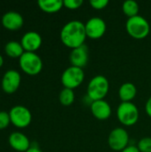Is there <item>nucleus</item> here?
<instances>
[{
  "label": "nucleus",
  "mask_w": 151,
  "mask_h": 152,
  "mask_svg": "<svg viewBox=\"0 0 151 152\" xmlns=\"http://www.w3.org/2000/svg\"><path fill=\"white\" fill-rule=\"evenodd\" d=\"M86 37L85 23L80 20H70L61 30V40L62 44L71 49L85 45Z\"/></svg>",
  "instance_id": "obj_1"
},
{
  "label": "nucleus",
  "mask_w": 151,
  "mask_h": 152,
  "mask_svg": "<svg viewBox=\"0 0 151 152\" xmlns=\"http://www.w3.org/2000/svg\"><path fill=\"white\" fill-rule=\"evenodd\" d=\"M109 90V83L106 77L97 75L93 77L87 86V96L92 101L103 100Z\"/></svg>",
  "instance_id": "obj_2"
},
{
  "label": "nucleus",
  "mask_w": 151,
  "mask_h": 152,
  "mask_svg": "<svg viewBox=\"0 0 151 152\" xmlns=\"http://www.w3.org/2000/svg\"><path fill=\"white\" fill-rule=\"evenodd\" d=\"M125 29L132 37L135 39H143L149 36L150 32V25L145 18L137 15L129 18L126 20Z\"/></svg>",
  "instance_id": "obj_3"
},
{
  "label": "nucleus",
  "mask_w": 151,
  "mask_h": 152,
  "mask_svg": "<svg viewBox=\"0 0 151 152\" xmlns=\"http://www.w3.org/2000/svg\"><path fill=\"white\" fill-rule=\"evenodd\" d=\"M19 63L21 70L29 76L39 74L43 69L42 59L36 53L25 52L19 59Z\"/></svg>",
  "instance_id": "obj_4"
},
{
  "label": "nucleus",
  "mask_w": 151,
  "mask_h": 152,
  "mask_svg": "<svg viewBox=\"0 0 151 152\" xmlns=\"http://www.w3.org/2000/svg\"><path fill=\"white\" fill-rule=\"evenodd\" d=\"M117 116L119 122L125 126H131L137 123L139 119V110L137 106L130 102H121L117 110Z\"/></svg>",
  "instance_id": "obj_5"
},
{
  "label": "nucleus",
  "mask_w": 151,
  "mask_h": 152,
  "mask_svg": "<svg viewBox=\"0 0 151 152\" xmlns=\"http://www.w3.org/2000/svg\"><path fill=\"white\" fill-rule=\"evenodd\" d=\"M85 79V72L83 69L70 66L67 68L61 75V84L64 88L75 89L78 87Z\"/></svg>",
  "instance_id": "obj_6"
},
{
  "label": "nucleus",
  "mask_w": 151,
  "mask_h": 152,
  "mask_svg": "<svg viewBox=\"0 0 151 152\" xmlns=\"http://www.w3.org/2000/svg\"><path fill=\"white\" fill-rule=\"evenodd\" d=\"M11 123L18 127L24 128L30 125L32 120V115L30 110L25 106L17 105L11 109L9 111Z\"/></svg>",
  "instance_id": "obj_7"
},
{
  "label": "nucleus",
  "mask_w": 151,
  "mask_h": 152,
  "mask_svg": "<svg viewBox=\"0 0 151 152\" xmlns=\"http://www.w3.org/2000/svg\"><path fill=\"white\" fill-rule=\"evenodd\" d=\"M128 142L129 134L127 131L122 127L113 129L108 137V144L109 148L115 151H122L128 146Z\"/></svg>",
  "instance_id": "obj_8"
},
{
  "label": "nucleus",
  "mask_w": 151,
  "mask_h": 152,
  "mask_svg": "<svg viewBox=\"0 0 151 152\" xmlns=\"http://www.w3.org/2000/svg\"><path fill=\"white\" fill-rule=\"evenodd\" d=\"M85 26L86 36L91 39L101 38V37H103L107 29L106 22L103 19L100 17H93L89 19L85 24Z\"/></svg>",
  "instance_id": "obj_9"
},
{
  "label": "nucleus",
  "mask_w": 151,
  "mask_h": 152,
  "mask_svg": "<svg viewBox=\"0 0 151 152\" xmlns=\"http://www.w3.org/2000/svg\"><path fill=\"white\" fill-rule=\"evenodd\" d=\"M20 74L15 69L7 70L3 76L1 81V86L4 93L12 94L15 93L20 85Z\"/></svg>",
  "instance_id": "obj_10"
},
{
  "label": "nucleus",
  "mask_w": 151,
  "mask_h": 152,
  "mask_svg": "<svg viewBox=\"0 0 151 152\" xmlns=\"http://www.w3.org/2000/svg\"><path fill=\"white\" fill-rule=\"evenodd\" d=\"M20 44L25 52L35 53L42 45V37L36 31H28L22 36Z\"/></svg>",
  "instance_id": "obj_11"
},
{
  "label": "nucleus",
  "mask_w": 151,
  "mask_h": 152,
  "mask_svg": "<svg viewBox=\"0 0 151 152\" xmlns=\"http://www.w3.org/2000/svg\"><path fill=\"white\" fill-rule=\"evenodd\" d=\"M1 22L6 29L14 31L21 28L24 23V20L20 13L14 11H10L2 16Z\"/></svg>",
  "instance_id": "obj_12"
},
{
  "label": "nucleus",
  "mask_w": 151,
  "mask_h": 152,
  "mask_svg": "<svg viewBox=\"0 0 151 152\" xmlns=\"http://www.w3.org/2000/svg\"><path fill=\"white\" fill-rule=\"evenodd\" d=\"M88 59H89L88 48L85 45L72 49L69 54V61L71 63V66L78 67L81 69H83L87 65Z\"/></svg>",
  "instance_id": "obj_13"
},
{
  "label": "nucleus",
  "mask_w": 151,
  "mask_h": 152,
  "mask_svg": "<svg viewBox=\"0 0 151 152\" xmlns=\"http://www.w3.org/2000/svg\"><path fill=\"white\" fill-rule=\"evenodd\" d=\"M91 112L94 118L99 120H106L108 119L112 113L111 106L109 103L104 100L94 101L90 105Z\"/></svg>",
  "instance_id": "obj_14"
},
{
  "label": "nucleus",
  "mask_w": 151,
  "mask_h": 152,
  "mask_svg": "<svg viewBox=\"0 0 151 152\" xmlns=\"http://www.w3.org/2000/svg\"><path fill=\"white\" fill-rule=\"evenodd\" d=\"M9 145L16 151L26 152L30 148V142L28 138L22 133L13 132L8 138Z\"/></svg>",
  "instance_id": "obj_15"
},
{
  "label": "nucleus",
  "mask_w": 151,
  "mask_h": 152,
  "mask_svg": "<svg viewBox=\"0 0 151 152\" xmlns=\"http://www.w3.org/2000/svg\"><path fill=\"white\" fill-rule=\"evenodd\" d=\"M137 94V88L134 84L131 82L124 83L118 90V95L121 102H132Z\"/></svg>",
  "instance_id": "obj_16"
},
{
  "label": "nucleus",
  "mask_w": 151,
  "mask_h": 152,
  "mask_svg": "<svg viewBox=\"0 0 151 152\" xmlns=\"http://www.w3.org/2000/svg\"><path fill=\"white\" fill-rule=\"evenodd\" d=\"M37 4L42 11L48 13L57 12L64 6L62 0H39Z\"/></svg>",
  "instance_id": "obj_17"
},
{
  "label": "nucleus",
  "mask_w": 151,
  "mask_h": 152,
  "mask_svg": "<svg viewBox=\"0 0 151 152\" xmlns=\"http://www.w3.org/2000/svg\"><path fill=\"white\" fill-rule=\"evenodd\" d=\"M4 52L7 56L13 59H20L21 55L25 53L21 44L17 41H9L4 46Z\"/></svg>",
  "instance_id": "obj_18"
},
{
  "label": "nucleus",
  "mask_w": 151,
  "mask_h": 152,
  "mask_svg": "<svg viewBox=\"0 0 151 152\" xmlns=\"http://www.w3.org/2000/svg\"><path fill=\"white\" fill-rule=\"evenodd\" d=\"M139 4L136 1L133 0H126L124 2L123 6H122V10L124 12V13L129 18H133L134 16L138 15L139 12Z\"/></svg>",
  "instance_id": "obj_19"
},
{
  "label": "nucleus",
  "mask_w": 151,
  "mask_h": 152,
  "mask_svg": "<svg viewBox=\"0 0 151 152\" xmlns=\"http://www.w3.org/2000/svg\"><path fill=\"white\" fill-rule=\"evenodd\" d=\"M60 102L63 106H70L75 101V94L72 89L63 88L59 95Z\"/></svg>",
  "instance_id": "obj_20"
},
{
  "label": "nucleus",
  "mask_w": 151,
  "mask_h": 152,
  "mask_svg": "<svg viewBox=\"0 0 151 152\" xmlns=\"http://www.w3.org/2000/svg\"><path fill=\"white\" fill-rule=\"evenodd\" d=\"M139 151L141 152H151V138L144 137L141 139L137 145Z\"/></svg>",
  "instance_id": "obj_21"
},
{
  "label": "nucleus",
  "mask_w": 151,
  "mask_h": 152,
  "mask_svg": "<svg viewBox=\"0 0 151 152\" xmlns=\"http://www.w3.org/2000/svg\"><path fill=\"white\" fill-rule=\"evenodd\" d=\"M11 123L10 115L8 112L0 111V130L5 129Z\"/></svg>",
  "instance_id": "obj_22"
},
{
  "label": "nucleus",
  "mask_w": 151,
  "mask_h": 152,
  "mask_svg": "<svg viewBox=\"0 0 151 152\" xmlns=\"http://www.w3.org/2000/svg\"><path fill=\"white\" fill-rule=\"evenodd\" d=\"M83 0H65L63 1V4L66 8L69 10H76L82 6Z\"/></svg>",
  "instance_id": "obj_23"
},
{
  "label": "nucleus",
  "mask_w": 151,
  "mask_h": 152,
  "mask_svg": "<svg viewBox=\"0 0 151 152\" xmlns=\"http://www.w3.org/2000/svg\"><path fill=\"white\" fill-rule=\"evenodd\" d=\"M90 4L93 9L102 10L109 4V1L108 0H91Z\"/></svg>",
  "instance_id": "obj_24"
},
{
  "label": "nucleus",
  "mask_w": 151,
  "mask_h": 152,
  "mask_svg": "<svg viewBox=\"0 0 151 152\" xmlns=\"http://www.w3.org/2000/svg\"><path fill=\"white\" fill-rule=\"evenodd\" d=\"M121 152H141L139 151L138 147L134 145H128L125 150H123Z\"/></svg>",
  "instance_id": "obj_25"
},
{
  "label": "nucleus",
  "mask_w": 151,
  "mask_h": 152,
  "mask_svg": "<svg viewBox=\"0 0 151 152\" xmlns=\"http://www.w3.org/2000/svg\"><path fill=\"white\" fill-rule=\"evenodd\" d=\"M145 110H146V113L148 114V116L151 118V96L148 99L147 102H146V105H145Z\"/></svg>",
  "instance_id": "obj_26"
},
{
  "label": "nucleus",
  "mask_w": 151,
  "mask_h": 152,
  "mask_svg": "<svg viewBox=\"0 0 151 152\" xmlns=\"http://www.w3.org/2000/svg\"><path fill=\"white\" fill-rule=\"evenodd\" d=\"M26 152H43L40 149L36 148V147H30Z\"/></svg>",
  "instance_id": "obj_27"
},
{
  "label": "nucleus",
  "mask_w": 151,
  "mask_h": 152,
  "mask_svg": "<svg viewBox=\"0 0 151 152\" xmlns=\"http://www.w3.org/2000/svg\"><path fill=\"white\" fill-rule=\"evenodd\" d=\"M3 64H4V58H3V56L0 54V68L3 66Z\"/></svg>",
  "instance_id": "obj_28"
}]
</instances>
